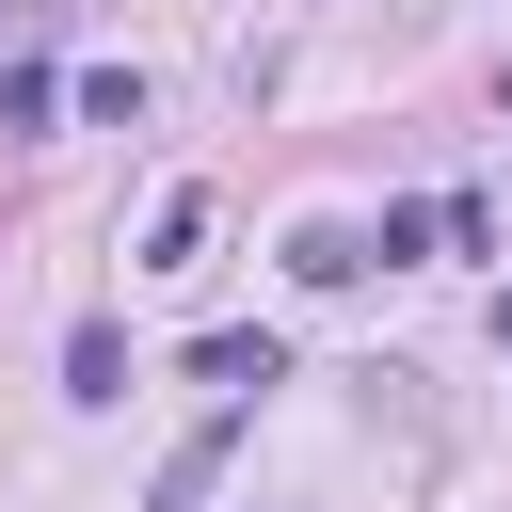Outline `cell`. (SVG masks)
Instances as JSON below:
<instances>
[{
    "mask_svg": "<svg viewBox=\"0 0 512 512\" xmlns=\"http://www.w3.org/2000/svg\"><path fill=\"white\" fill-rule=\"evenodd\" d=\"M192 384H224V400H256V384H288V352H272V336H192Z\"/></svg>",
    "mask_w": 512,
    "mask_h": 512,
    "instance_id": "1",
    "label": "cell"
},
{
    "mask_svg": "<svg viewBox=\"0 0 512 512\" xmlns=\"http://www.w3.org/2000/svg\"><path fill=\"white\" fill-rule=\"evenodd\" d=\"M192 240H208V192H192V176H176V192H160V208H144V272H192Z\"/></svg>",
    "mask_w": 512,
    "mask_h": 512,
    "instance_id": "2",
    "label": "cell"
},
{
    "mask_svg": "<svg viewBox=\"0 0 512 512\" xmlns=\"http://www.w3.org/2000/svg\"><path fill=\"white\" fill-rule=\"evenodd\" d=\"M64 400H128V336H112V320L64 336Z\"/></svg>",
    "mask_w": 512,
    "mask_h": 512,
    "instance_id": "3",
    "label": "cell"
},
{
    "mask_svg": "<svg viewBox=\"0 0 512 512\" xmlns=\"http://www.w3.org/2000/svg\"><path fill=\"white\" fill-rule=\"evenodd\" d=\"M224 432H240V400H224V416H208V432H192V448H176V464H160V512H192V496H208V480H224Z\"/></svg>",
    "mask_w": 512,
    "mask_h": 512,
    "instance_id": "4",
    "label": "cell"
},
{
    "mask_svg": "<svg viewBox=\"0 0 512 512\" xmlns=\"http://www.w3.org/2000/svg\"><path fill=\"white\" fill-rule=\"evenodd\" d=\"M288 272H304V288H352V272H368V240H352V224H304V240H288Z\"/></svg>",
    "mask_w": 512,
    "mask_h": 512,
    "instance_id": "5",
    "label": "cell"
},
{
    "mask_svg": "<svg viewBox=\"0 0 512 512\" xmlns=\"http://www.w3.org/2000/svg\"><path fill=\"white\" fill-rule=\"evenodd\" d=\"M496 352H512V288H496Z\"/></svg>",
    "mask_w": 512,
    "mask_h": 512,
    "instance_id": "6",
    "label": "cell"
}]
</instances>
